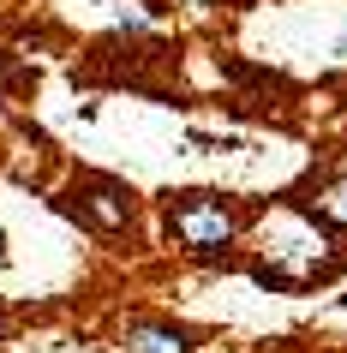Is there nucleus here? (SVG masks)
Masks as SVG:
<instances>
[{
	"mask_svg": "<svg viewBox=\"0 0 347 353\" xmlns=\"http://www.w3.org/2000/svg\"><path fill=\"white\" fill-rule=\"evenodd\" d=\"M257 210L239 204L234 192H216V186H180L162 198V234L168 245H180L192 258H221L234 252L239 234L252 228Z\"/></svg>",
	"mask_w": 347,
	"mask_h": 353,
	"instance_id": "f257e3e1",
	"label": "nucleus"
},
{
	"mask_svg": "<svg viewBox=\"0 0 347 353\" xmlns=\"http://www.w3.org/2000/svg\"><path fill=\"white\" fill-rule=\"evenodd\" d=\"M54 204H60V216H72L84 234L114 240V234H132V228H138L144 198H138L120 174H72V180H66V192H60Z\"/></svg>",
	"mask_w": 347,
	"mask_h": 353,
	"instance_id": "f03ea898",
	"label": "nucleus"
},
{
	"mask_svg": "<svg viewBox=\"0 0 347 353\" xmlns=\"http://www.w3.org/2000/svg\"><path fill=\"white\" fill-rule=\"evenodd\" d=\"M120 353H198V330L174 323V317H126Z\"/></svg>",
	"mask_w": 347,
	"mask_h": 353,
	"instance_id": "7ed1b4c3",
	"label": "nucleus"
},
{
	"mask_svg": "<svg viewBox=\"0 0 347 353\" xmlns=\"http://www.w3.org/2000/svg\"><path fill=\"white\" fill-rule=\"evenodd\" d=\"M299 216H306L317 234H347V174H329V180H317V186L299 198Z\"/></svg>",
	"mask_w": 347,
	"mask_h": 353,
	"instance_id": "20e7f679",
	"label": "nucleus"
},
{
	"mask_svg": "<svg viewBox=\"0 0 347 353\" xmlns=\"http://www.w3.org/2000/svg\"><path fill=\"white\" fill-rule=\"evenodd\" d=\"M24 84H30V78L19 72V54H12V48L0 42V90H24Z\"/></svg>",
	"mask_w": 347,
	"mask_h": 353,
	"instance_id": "39448f33",
	"label": "nucleus"
},
{
	"mask_svg": "<svg viewBox=\"0 0 347 353\" xmlns=\"http://www.w3.org/2000/svg\"><path fill=\"white\" fill-rule=\"evenodd\" d=\"M0 270H6V228H0Z\"/></svg>",
	"mask_w": 347,
	"mask_h": 353,
	"instance_id": "423d86ee",
	"label": "nucleus"
},
{
	"mask_svg": "<svg viewBox=\"0 0 347 353\" xmlns=\"http://www.w3.org/2000/svg\"><path fill=\"white\" fill-rule=\"evenodd\" d=\"M0 341H6V312H0Z\"/></svg>",
	"mask_w": 347,
	"mask_h": 353,
	"instance_id": "0eeeda50",
	"label": "nucleus"
},
{
	"mask_svg": "<svg viewBox=\"0 0 347 353\" xmlns=\"http://www.w3.org/2000/svg\"><path fill=\"white\" fill-rule=\"evenodd\" d=\"M341 108H347V90H341Z\"/></svg>",
	"mask_w": 347,
	"mask_h": 353,
	"instance_id": "6e6552de",
	"label": "nucleus"
}]
</instances>
